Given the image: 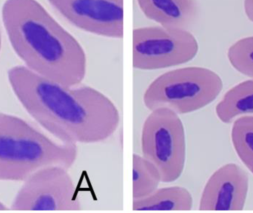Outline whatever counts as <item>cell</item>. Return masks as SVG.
Segmentation results:
<instances>
[{"instance_id":"2e32d148","label":"cell","mask_w":253,"mask_h":213,"mask_svg":"<svg viewBox=\"0 0 253 213\" xmlns=\"http://www.w3.org/2000/svg\"><path fill=\"white\" fill-rule=\"evenodd\" d=\"M245 10L248 19L253 22V0H245Z\"/></svg>"},{"instance_id":"ba28073f","label":"cell","mask_w":253,"mask_h":213,"mask_svg":"<svg viewBox=\"0 0 253 213\" xmlns=\"http://www.w3.org/2000/svg\"><path fill=\"white\" fill-rule=\"evenodd\" d=\"M82 31L108 38L124 36V0H47Z\"/></svg>"},{"instance_id":"30bf717a","label":"cell","mask_w":253,"mask_h":213,"mask_svg":"<svg viewBox=\"0 0 253 213\" xmlns=\"http://www.w3.org/2000/svg\"><path fill=\"white\" fill-rule=\"evenodd\" d=\"M144 16L159 25L187 29L198 16L195 0H136Z\"/></svg>"},{"instance_id":"7a4b0ae2","label":"cell","mask_w":253,"mask_h":213,"mask_svg":"<svg viewBox=\"0 0 253 213\" xmlns=\"http://www.w3.org/2000/svg\"><path fill=\"white\" fill-rule=\"evenodd\" d=\"M1 19L10 45L28 69L65 86L81 84L85 51L37 0H5Z\"/></svg>"},{"instance_id":"6da1fadb","label":"cell","mask_w":253,"mask_h":213,"mask_svg":"<svg viewBox=\"0 0 253 213\" xmlns=\"http://www.w3.org/2000/svg\"><path fill=\"white\" fill-rule=\"evenodd\" d=\"M12 91L42 128L66 144H95L112 136L120 113L111 99L90 86H65L25 65L7 71Z\"/></svg>"},{"instance_id":"4fadbf2b","label":"cell","mask_w":253,"mask_h":213,"mask_svg":"<svg viewBox=\"0 0 253 213\" xmlns=\"http://www.w3.org/2000/svg\"><path fill=\"white\" fill-rule=\"evenodd\" d=\"M162 178L157 168L142 156H132V198L147 197L159 188Z\"/></svg>"},{"instance_id":"277c9868","label":"cell","mask_w":253,"mask_h":213,"mask_svg":"<svg viewBox=\"0 0 253 213\" xmlns=\"http://www.w3.org/2000/svg\"><path fill=\"white\" fill-rule=\"evenodd\" d=\"M223 81L212 70L184 67L168 71L155 79L143 95L150 111L166 108L178 115L188 114L212 103L221 93Z\"/></svg>"},{"instance_id":"ac0fdd59","label":"cell","mask_w":253,"mask_h":213,"mask_svg":"<svg viewBox=\"0 0 253 213\" xmlns=\"http://www.w3.org/2000/svg\"><path fill=\"white\" fill-rule=\"evenodd\" d=\"M1 43H2V32H1V28L0 26V51H1Z\"/></svg>"},{"instance_id":"9a60e30c","label":"cell","mask_w":253,"mask_h":213,"mask_svg":"<svg viewBox=\"0 0 253 213\" xmlns=\"http://www.w3.org/2000/svg\"><path fill=\"white\" fill-rule=\"evenodd\" d=\"M227 58L236 71L253 79V37L239 40L230 46Z\"/></svg>"},{"instance_id":"5bb4252c","label":"cell","mask_w":253,"mask_h":213,"mask_svg":"<svg viewBox=\"0 0 253 213\" xmlns=\"http://www.w3.org/2000/svg\"><path fill=\"white\" fill-rule=\"evenodd\" d=\"M231 140L236 154L253 175V116H240L233 121Z\"/></svg>"},{"instance_id":"8992f818","label":"cell","mask_w":253,"mask_h":213,"mask_svg":"<svg viewBox=\"0 0 253 213\" xmlns=\"http://www.w3.org/2000/svg\"><path fill=\"white\" fill-rule=\"evenodd\" d=\"M197 40L187 29L172 27H141L132 32V67L154 71L184 65L199 52Z\"/></svg>"},{"instance_id":"8fae6325","label":"cell","mask_w":253,"mask_h":213,"mask_svg":"<svg viewBox=\"0 0 253 213\" xmlns=\"http://www.w3.org/2000/svg\"><path fill=\"white\" fill-rule=\"evenodd\" d=\"M193 206L191 193L180 186L158 188L150 196L132 202L134 211H186Z\"/></svg>"},{"instance_id":"9c48e42d","label":"cell","mask_w":253,"mask_h":213,"mask_svg":"<svg viewBox=\"0 0 253 213\" xmlns=\"http://www.w3.org/2000/svg\"><path fill=\"white\" fill-rule=\"evenodd\" d=\"M248 192V173L237 164H226L207 181L201 196L199 211H242Z\"/></svg>"},{"instance_id":"e0dca14e","label":"cell","mask_w":253,"mask_h":213,"mask_svg":"<svg viewBox=\"0 0 253 213\" xmlns=\"http://www.w3.org/2000/svg\"><path fill=\"white\" fill-rule=\"evenodd\" d=\"M8 209V207H7V205H4V203H2V202L0 201V211H7Z\"/></svg>"},{"instance_id":"52a82bcc","label":"cell","mask_w":253,"mask_h":213,"mask_svg":"<svg viewBox=\"0 0 253 213\" xmlns=\"http://www.w3.org/2000/svg\"><path fill=\"white\" fill-rule=\"evenodd\" d=\"M68 168H42L23 181L10 209L18 211H80L81 202Z\"/></svg>"},{"instance_id":"3957f363","label":"cell","mask_w":253,"mask_h":213,"mask_svg":"<svg viewBox=\"0 0 253 213\" xmlns=\"http://www.w3.org/2000/svg\"><path fill=\"white\" fill-rule=\"evenodd\" d=\"M78 145L56 141L22 118L0 112V181H22L42 168L70 169Z\"/></svg>"},{"instance_id":"5b68a950","label":"cell","mask_w":253,"mask_h":213,"mask_svg":"<svg viewBox=\"0 0 253 213\" xmlns=\"http://www.w3.org/2000/svg\"><path fill=\"white\" fill-rule=\"evenodd\" d=\"M141 156L159 170L162 182L172 183L184 172L186 134L179 115L166 108L151 110L143 124Z\"/></svg>"},{"instance_id":"7c38bea8","label":"cell","mask_w":253,"mask_h":213,"mask_svg":"<svg viewBox=\"0 0 253 213\" xmlns=\"http://www.w3.org/2000/svg\"><path fill=\"white\" fill-rule=\"evenodd\" d=\"M215 114L224 124L233 123L240 116H253V79L230 89L217 104Z\"/></svg>"}]
</instances>
